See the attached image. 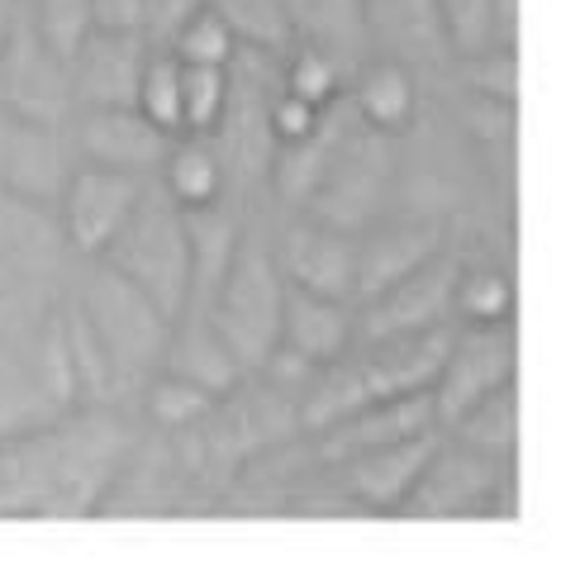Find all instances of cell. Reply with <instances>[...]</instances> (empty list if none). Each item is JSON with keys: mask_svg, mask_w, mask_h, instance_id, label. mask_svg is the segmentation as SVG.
Returning <instances> with one entry per match:
<instances>
[{"mask_svg": "<svg viewBox=\"0 0 561 561\" xmlns=\"http://www.w3.org/2000/svg\"><path fill=\"white\" fill-rule=\"evenodd\" d=\"M518 44V0H495V48Z\"/></svg>", "mask_w": 561, "mask_h": 561, "instance_id": "38", "label": "cell"}, {"mask_svg": "<svg viewBox=\"0 0 561 561\" xmlns=\"http://www.w3.org/2000/svg\"><path fill=\"white\" fill-rule=\"evenodd\" d=\"M172 339H167V353H162V371H176L195 381L209 396H229V390L243 381V362L229 353V343L215 333L209 314L201 310V319H172Z\"/></svg>", "mask_w": 561, "mask_h": 561, "instance_id": "19", "label": "cell"}, {"mask_svg": "<svg viewBox=\"0 0 561 561\" xmlns=\"http://www.w3.org/2000/svg\"><path fill=\"white\" fill-rule=\"evenodd\" d=\"M362 15H367V34L390 48H424V34L443 44L433 0H362Z\"/></svg>", "mask_w": 561, "mask_h": 561, "instance_id": "26", "label": "cell"}, {"mask_svg": "<svg viewBox=\"0 0 561 561\" xmlns=\"http://www.w3.org/2000/svg\"><path fill=\"white\" fill-rule=\"evenodd\" d=\"M172 38V53L181 62H209V67H229L233 58H238V38H233V30L224 24L215 10L205 5H195L191 15H181L176 20V30L167 34Z\"/></svg>", "mask_w": 561, "mask_h": 561, "instance_id": "29", "label": "cell"}, {"mask_svg": "<svg viewBox=\"0 0 561 561\" xmlns=\"http://www.w3.org/2000/svg\"><path fill=\"white\" fill-rule=\"evenodd\" d=\"M67 158L53 124L0 110V191L30 205H48L62 195Z\"/></svg>", "mask_w": 561, "mask_h": 561, "instance_id": "14", "label": "cell"}, {"mask_svg": "<svg viewBox=\"0 0 561 561\" xmlns=\"http://www.w3.org/2000/svg\"><path fill=\"white\" fill-rule=\"evenodd\" d=\"M138 195H144V176L115 172V167L81 162L77 172H67L58 215H62V238L87 257H101L110 238L124 229V219L134 215Z\"/></svg>", "mask_w": 561, "mask_h": 561, "instance_id": "9", "label": "cell"}, {"mask_svg": "<svg viewBox=\"0 0 561 561\" xmlns=\"http://www.w3.org/2000/svg\"><path fill=\"white\" fill-rule=\"evenodd\" d=\"M119 433L105 419L20 428L0 443V518H77L105 500L119 471Z\"/></svg>", "mask_w": 561, "mask_h": 561, "instance_id": "1", "label": "cell"}, {"mask_svg": "<svg viewBox=\"0 0 561 561\" xmlns=\"http://www.w3.org/2000/svg\"><path fill=\"white\" fill-rule=\"evenodd\" d=\"M134 110L148 124H158L162 134L181 138V62H176L172 48L152 53L144 62V77H138V91H134Z\"/></svg>", "mask_w": 561, "mask_h": 561, "instance_id": "27", "label": "cell"}, {"mask_svg": "<svg viewBox=\"0 0 561 561\" xmlns=\"http://www.w3.org/2000/svg\"><path fill=\"white\" fill-rule=\"evenodd\" d=\"M453 314L467 319V324H504V319H514V280L495 266H481V272L461 266Z\"/></svg>", "mask_w": 561, "mask_h": 561, "instance_id": "31", "label": "cell"}, {"mask_svg": "<svg viewBox=\"0 0 561 561\" xmlns=\"http://www.w3.org/2000/svg\"><path fill=\"white\" fill-rule=\"evenodd\" d=\"M81 314L95 329V339L105 343V353L115 357L119 376H148L152 367H162L167 339H172V319H167L158 305H152L144 290L129 286L119 272H101L91 276V286L81 290Z\"/></svg>", "mask_w": 561, "mask_h": 561, "instance_id": "5", "label": "cell"}, {"mask_svg": "<svg viewBox=\"0 0 561 561\" xmlns=\"http://www.w3.org/2000/svg\"><path fill=\"white\" fill-rule=\"evenodd\" d=\"M101 262L110 266V272H119L129 286L144 290L167 319L186 314L191 276H195L191 224H186V209H181L167 191L144 186L134 215L124 219V229L115 238H110Z\"/></svg>", "mask_w": 561, "mask_h": 561, "instance_id": "2", "label": "cell"}, {"mask_svg": "<svg viewBox=\"0 0 561 561\" xmlns=\"http://www.w3.org/2000/svg\"><path fill=\"white\" fill-rule=\"evenodd\" d=\"M353 105H357V115H362L367 129L404 134L414 124V110H419V91H414L410 67H404L400 58H381V62L362 67Z\"/></svg>", "mask_w": 561, "mask_h": 561, "instance_id": "20", "label": "cell"}, {"mask_svg": "<svg viewBox=\"0 0 561 561\" xmlns=\"http://www.w3.org/2000/svg\"><path fill=\"white\" fill-rule=\"evenodd\" d=\"M290 48L296 53H290V62H286V91L319 105V110H329L333 101H339V87H343L339 58L324 53V48H314V44H290Z\"/></svg>", "mask_w": 561, "mask_h": 561, "instance_id": "33", "label": "cell"}, {"mask_svg": "<svg viewBox=\"0 0 561 561\" xmlns=\"http://www.w3.org/2000/svg\"><path fill=\"white\" fill-rule=\"evenodd\" d=\"M290 20V38L296 44H314L324 53H339L347 44L367 38V15H362V0H280Z\"/></svg>", "mask_w": 561, "mask_h": 561, "instance_id": "21", "label": "cell"}, {"mask_svg": "<svg viewBox=\"0 0 561 561\" xmlns=\"http://www.w3.org/2000/svg\"><path fill=\"white\" fill-rule=\"evenodd\" d=\"M229 67L181 62V138L219 134V119L229 110Z\"/></svg>", "mask_w": 561, "mask_h": 561, "instance_id": "24", "label": "cell"}, {"mask_svg": "<svg viewBox=\"0 0 561 561\" xmlns=\"http://www.w3.org/2000/svg\"><path fill=\"white\" fill-rule=\"evenodd\" d=\"M162 191L172 195L181 209H205V205H215L224 191V167L215 152L205 144H195V138L172 144L162 158Z\"/></svg>", "mask_w": 561, "mask_h": 561, "instance_id": "23", "label": "cell"}, {"mask_svg": "<svg viewBox=\"0 0 561 561\" xmlns=\"http://www.w3.org/2000/svg\"><path fill=\"white\" fill-rule=\"evenodd\" d=\"M514 362H518L514 319H504V324L453 329L447 357H443V367H438V376H433V386H428L438 428H447L457 414H467L476 400L490 396V390L510 386L514 381Z\"/></svg>", "mask_w": 561, "mask_h": 561, "instance_id": "6", "label": "cell"}, {"mask_svg": "<svg viewBox=\"0 0 561 561\" xmlns=\"http://www.w3.org/2000/svg\"><path fill=\"white\" fill-rule=\"evenodd\" d=\"M201 5V0H152V15H148V34H172L181 15H191V10Z\"/></svg>", "mask_w": 561, "mask_h": 561, "instance_id": "37", "label": "cell"}, {"mask_svg": "<svg viewBox=\"0 0 561 561\" xmlns=\"http://www.w3.org/2000/svg\"><path fill=\"white\" fill-rule=\"evenodd\" d=\"M77 144H81V158L95 162V167L148 176L162 167L167 148H172V134H162L158 124H148L134 105H87Z\"/></svg>", "mask_w": 561, "mask_h": 561, "instance_id": "15", "label": "cell"}, {"mask_svg": "<svg viewBox=\"0 0 561 561\" xmlns=\"http://www.w3.org/2000/svg\"><path fill=\"white\" fill-rule=\"evenodd\" d=\"M381 138L386 134L367 129V134H357L347 148L333 138L329 162H324V172H319L314 191H310L319 219L339 224V229H353V233H357L362 219H371L376 201H381V186H386V172H390Z\"/></svg>", "mask_w": 561, "mask_h": 561, "instance_id": "10", "label": "cell"}, {"mask_svg": "<svg viewBox=\"0 0 561 561\" xmlns=\"http://www.w3.org/2000/svg\"><path fill=\"white\" fill-rule=\"evenodd\" d=\"M433 15L443 48H453L457 58L495 48V0H433Z\"/></svg>", "mask_w": 561, "mask_h": 561, "instance_id": "30", "label": "cell"}, {"mask_svg": "<svg viewBox=\"0 0 561 561\" xmlns=\"http://www.w3.org/2000/svg\"><path fill=\"white\" fill-rule=\"evenodd\" d=\"M67 101H72L67 62L38 38L30 15H24V0H15L5 44H0V110L38 124H58Z\"/></svg>", "mask_w": 561, "mask_h": 561, "instance_id": "8", "label": "cell"}, {"mask_svg": "<svg viewBox=\"0 0 561 561\" xmlns=\"http://www.w3.org/2000/svg\"><path fill=\"white\" fill-rule=\"evenodd\" d=\"M424 428H438V419H433V396L428 390H414V396L362 404V410L324 424L319 428V453H324V461H343V457L367 453V447L410 438V433H424Z\"/></svg>", "mask_w": 561, "mask_h": 561, "instance_id": "17", "label": "cell"}, {"mask_svg": "<svg viewBox=\"0 0 561 561\" xmlns=\"http://www.w3.org/2000/svg\"><path fill=\"white\" fill-rule=\"evenodd\" d=\"M24 15L62 62L91 34V0H24Z\"/></svg>", "mask_w": 561, "mask_h": 561, "instance_id": "32", "label": "cell"}, {"mask_svg": "<svg viewBox=\"0 0 561 561\" xmlns=\"http://www.w3.org/2000/svg\"><path fill=\"white\" fill-rule=\"evenodd\" d=\"M10 10H15V0H0V44H5V30H10Z\"/></svg>", "mask_w": 561, "mask_h": 561, "instance_id": "39", "label": "cell"}, {"mask_svg": "<svg viewBox=\"0 0 561 561\" xmlns=\"http://www.w3.org/2000/svg\"><path fill=\"white\" fill-rule=\"evenodd\" d=\"M276 272L286 286L314 290V296L353 300L357 290V233L339 229L329 219H300L290 224L276 248Z\"/></svg>", "mask_w": 561, "mask_h": 561, "instance_id": "11", "label": "cell"}, {"mask_svg": "<svg viewBox=\"0 0 561 561\" xmlns=\"http://www.w3.org/2000/svg\"><path fill=\"white\" fill-rule=\"evenodd\" d=\"M319 124H324V110L310 105V101H300V95H290V91H280L276 101L266 105V134H272L276 148L305 144Z\"/></svg>", "mask_w": 561, "mask_h": 561, "instance_id": "34", "label": "cell"}, {"mask_svg": "<svg viewBox=\"0 0 561 561\" xmlns=\"http://www.w3.org/2000/svg\"><path fill=\"white\" fill-rule=\"evenodd\" d=\"M152 0H91V30L101 34H148Z\"/></svg>", "mask_w": 561, "mask_h": 561, "instance_id": "36", "label": "cell"}, {"mask_svg": "<svg viewBox=\"0 0 561 561\" xmlns=\"http://www.w3.org/2000/svg\"><path fill=\"white\" fill-rule=\"evenodd\" d=\"M144 404H148V419H152L158 428L186 433V428L201 424L209 410H215V396H209V390H201L195 381H186V376H176V371H158V376L148 381Z\"/></svg>", "mask_w": 561, "mask_h": 561, "instance_id": "28", "label": "cell"}, {"mask_svg": "<svg viewBox=\"0 0 561 561\" xmlns=\"http://www.w3.org/2000/svg\"><path fill=\"white\" fill-rule=\"evenodd\" d=\"M438 438H443V428H424V433H410V438H396V443L367 447L357 457L333 461L343 471V495L371 514H396L404 495L414 490L419 471L428 467Z\"/></svg>", "mask_w": 561, "mask_h": 561, "instance_id": "12", "label": "cell"}, {"mask_svg": "<svg viewBox=\"0 0 561 561\" xmlns=\"http://www.w3.org/2000/svg\"><path fill=\"white\" fill-rule=\"evenodd\" d=\"M471 62V81L481 87V95H490V101H504V105H514V87H518V58H514V48H485V53H476Z\"/></svg>", "mask_w": 561, "mask_h": 561, "instance_id": "35", "label": "cell"}, {"mask_svg": "<svg viewBox=\"0 0 561 561\" xmlns=\"http://www.w3.org/2000/svg\"><path fill=\"white\" fill-rule=\"evenodd\" d=\"M353 343H357V305L353 300H333V296L286 286V296H280L276 353H286L296 367L319 371V367H329V362H339Z\"/></svg>", "mask_w": 561, "mask_h": 561, "instance_id": "13", "label": "cell"}, {"mask_svg": "<svg viewBox=\"0 0 561 561\" xmlns=\"http://www.w3.org/2000/svg\"><path fill=\"white\" fill-rule=\"evenodd\" d=\"M215 15L229 24L238 48H257V53H286L290 38V20L280 0H205Z\"/></svg>", "mask_w": 561, "mask_h": 561, "instance_id": "25", "label": "cell"}, {"mask_svg": "<svg viewBox=\"0 0 561 561\" xmlns=\"http://www.w3.org/2000/svg\"><path fill=\"white\" fill-rule=\"evenodd\" d=\"M443 248V229L433 219H386L376 229L357 233V290L353 305L371 300L376 290H386L390 280L414 272L419 262H428Z\"/></svg>", "mask_w": 561, "mask_h": 561, "instance_id": "18", "label": "cell"}, {"mask_svg": "<svg viewBox=\"0 0 561 561\" xmlns=\"http://www.w3.org/2000/svg\"><path fill=\"white\" fill-rule=\"evenodd\" d=\"M457 443L476 447V453H495V457H514V443H518V396H514V381L490 390L471 404L467 414H457L447 424Z\"/></svg>", "mask_w": 561, "mask_h": 561, "instance_id": "22", "label": "cell"}, {"mask_svg": "<svg viewBox=\"0 0 561 561\" xmlns=\"http://www.w3.org/2000/svg\"><path fill=\"white\" fill-rule=\"evenodd\" d=\"M514 485V457L476 453L467 443H443L433 447L428 467L419 471L414 490L400 504V518H471L490 514L500 500H510Z\"/></svg>", "mask_w": 561, "mask_h": 561, "instance_id": "4", "label": "cell"}, {"mask_svg": "<svg viewBox=\"0 0 561 561\" xmlns=\"http://www.w3.org/2000/svg\"><path fill=\"white\" fill-rule=\"evenodd\" d=\"M457 280H461V262L438 248L414 272H404L386 290H376L371 300H362L357 339H400V333H424L447 324L457 310Z\"/></svg>", "mask_w": 561, "mask_h": 561, "instance_id": "7", "label": "cell"}, {"mask_svg": "<svg viewBox=\"0 0 561 561\" xmlns=\"http://www.w3.org/2000/svg\"><path fill=\"white\" fill-rule=\"evenodd\" d=\"M280 296H286V280H280L272 252L257 243H238L215 290H209L205 314L219 339L229 343V353L243 362V371H257L276 357Z\"/></svg>", "mask_w": 561, "mask_h": 561, "instance_id": "3", "label": "cell"}, {"mask_svg": "<svg viewBox=\"0 0 561 561\" xmlns=\"http://www.w3.org/2000/svg\"><path fill=\"white\" fill-rule=\"evenodd\" d=\"M144 34H101L91 30L67 58V87L81 105H134L144 77Z\"/></svg>", "mask_w": 561, "mask_h": 561, "instance_id": "16", "label": "cell"}]
</instances>
